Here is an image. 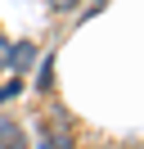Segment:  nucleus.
<instances>
[{
    "mask_svg": "<svg viewBox=\"0 0 144 149\" xmlns=\"http://www.w3.org/2000/svg\"><path fill=\"white\" fill-rule=\"evenodd\" d=\"M0 149H27L23 127H18V122H9V118H0Z\"/></svg>",
    "mask_w": 144,
    "mask_h": 149,
    "instance_id": "f257e3e1",
    "label": "nucleus"
},
{
    "mask_svg": "<svg viewBox=\"0 0 144 149\" xmlns=\"http://www.w3.org/2000/svg\"><path fill=\"white\" fill-rule=\"evenodd\" d=\"M32 59H36V50L27 45V41H18V45H14V59H9V63H14L18 72H23V68H32Z\"/></svg>",
    "mask_w": 144,
    "mask_h": 149,
    "instance_id": "f03ea898",
    "label": "nucleus"
},
{
    "mask_svg": "<svg viewBox=\"0 0 144 149\" xmlns=\"http://www.w3.org/2000/svg\"><path fill=\"white\" fill-rule=\"evenodd\" d=\"M72 140H68V131H50L45 127V136H41V149H68Z\"/></svg>",
    "mask_w": 144,
    "mask_h": 149,
    "instance_id": "7ed1b4c3",
    "label": "nucleus"
},
{
    "mask_svg": "<svg viewBox=\"0 0 144 149\" xmlns=\"http://www.w3.org/2000/svg\"><path fill=\"white\" fill-rule=\"evenodd\" d=\"M18 91H23V81H18V77H14V81H5V86H0V104H9Z\"/></svg>",
    "mask_w": 144,
    "mask_h": 149,
    "instance_id": "20e7f679",
    "label": "nucleus"
},
{
    "mask_svg": "<svg viewBox=\"0 0 144 149\" xmlns=\"http://www.w3.org/2000/svg\"><path fill=\"white\" fill-rule=\"evenodd\" d=\"M50 81H54V59H45V63H41V81H36V86L50 91Z\"/></svg>",
    "mask_w": 144,
    "mask_h": 149,
    "instance_id": "39448f33",
    "label": "nucleus"
},
{
    "mask_svg": "<svg viewBox=\"0 0 144 149\" xmlns=\"http://www.w3.org/2000/svg\"><path fill=\"white\" fill-rule=\"evenodd\" d=\"M9 59H14V41L0 36V68H9Z\"/></svg>",
    "mask_w": 144,
    "mask_h": 149,
    "instance_id": "423d86ee",
    "label": "nucleus"
},
{
    "mask_svg": "<svg viewBox=\"0 0 144 149\" xmlns=\"http://www.w3.org/2000/svg\"><path fill=\"white\" fill-rule=\"evenodd\" d=\"M77 5H81V0H50L54 14H68V9H77Z\"/></svg>",
    "mask_w": 144,
    "mask_h": 149,
    "instance_id": "0eeeda50",
    "label": "nucleus"
}]
</instances>
